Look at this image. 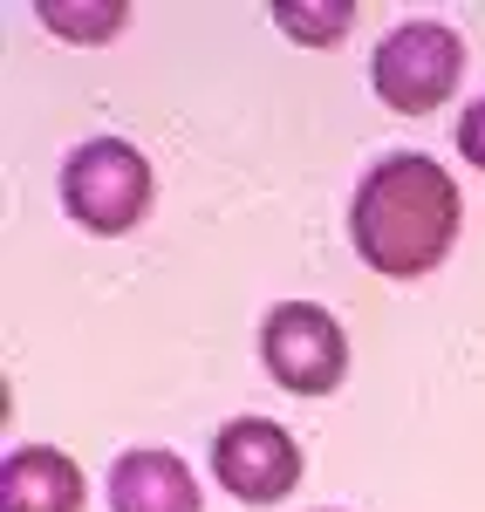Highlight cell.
Returning a JSON list of instances; mask_svg holds the SVG:
<instances>
[{
  "instance_id": "obj_9",
  "label": "cell",
  "mask_w": 485,
  "mask_h": 512,
  "mask_svg": "<svg viewBox=\"0 0 485 512\" xmlns=\"http://www.w3.org/2000/svg\"><path fill=\"white\" fill-rule=\"evenodd\" d=\"M41 21L69 41H103L130 21V7H55V0H41Z\"/></svg>"
},
{
  "instance_id": "obj_2",
  "label": "cell",
  "mask_w": 485,
  "mask_h": 512,
  "mask_svg": "<svg viewBox=\"0 0 485 512\" xmlns=\"http://www.w3.org/2000/svg\"><path fill=\"white\" fill-rule=\"evenodd\" d=\"M465 69V48L445 21H404L376 41V62H369V82L376 96L397 110V117H431L451 96V82Z\"/></svg>"
},
{
  "instance_id": "obj_4",
  "label": "cell",
  "mask_w": 485,
  "mask_h": 512,
  "mask_svg": "<svg viewBox=\"0 0 485 512\" xmlns=\"http://www.w3.org/2000/svg\"><path fill=\"white\" fill-rule=\"evenodd\" d=\"M260 355H267V376L294 396H328L342 376H349V342L328 308H308V301H281L267 328H260Z\"/></svg>"
},
{
  "instance_id": "obj_1",
  "label": "cell",
  "mask_w": 485,
  "mask_h": 512,
  "mask_svg": "<svg viewBox=\"0 0 485 512\" xmlns=\"http://www.w3.org/2000/svg\"><path fill=\"white\" fill-rule=\"evenodd\" d=\"M349 239L376 274L410 280L431 274L458 239V185L438 158L424 151H397L356 185L349 205Z\"/></svg>"
},
{
  "instance_id": "obj_3",
  "label": "cell",
  "mask_w": 485,
  "mask_h": 512,
  "mask_svg": "<svg viewBox=\"0 0 485 512\" xmlns=\"http://www.w3.org/2000/svg\"><path fill=\"white\" fill-rule=\"evenodd\" d=\"M62 205L89 233H130L151 212V164L123 137H89L76 158L62 164Z\"/></svg>"
},
{
  "instance_id": "obj_5",
  "label": "cell",
  "mask_w": 485,
  "mask_h": 512,
  "mask_svg": "<svg viewBox=\"0 0 485 512\" xmlns=\"http://www.w3.org/2000/svg\"><path fill=\"white\" fill-rule=\"evenodd\" d=\"M212 472L240 506H274V499H287L301 485V451H294V437L281 424L240 417V424H226L212 437Z\"/></svg>"
},
{
  "instance_id": "obj_8",
  "label": "cell",
  "mask_w": 485,
  "mask_h": 512,
  "mask_svg": "<svg viewBox=\"0 0 485 512\" xmlns=\"http://www.w3.org/2000/svg\"><path fill=\"white\" fill-rule=\"evenodd\" d=\"M274 21H281L294 41H335V35H349V21H356V7L349 0H322V7H308V0H274Z\"/></svg>"
},
{
  "instance_id": "obj_7",
  "label": "cell",
  "mask_w": 485,
  "mask_h": 512,
  "mask_svg": "<svg viewBox=\"0 0 485 512\" xmlns=\"http://www.w3.org/2000/svg\"><path fill=\"white\" fill-rule=\"evenodd\" d=\"M110 512H199V478L171 451H123L110 465Z\"/></svg>"
},
{
  "instance_id": "obj_10",
  "label": "cell",
  "mask_w": 485,
  "mask_h": 512,
  "mask_svg": "<svg viewBox=\"0 0 485 512\" xmlns=\"http://www.w3.org/2000/svg\"><path fill=\"white\" fill-rule=\"evenodd\" d=\"M458 158L485 171V96H479V103H465V117H458Z\"/></svg>"
},
{
  "instance_id": "obj_6",
  "label": "cell",
  "mask_w": 485,
  "mask_h": 512,
  "mask_svg": "<svg viewBox=\"0 0 485 512\" xmlns=\"http://www.w3.org/2000/svg\"><path fill=\"white\" fill-rule=\"evenodd\" d=\"M0 512H82V472L48 444H21L0 458Z\"/></svg>"
}]
</instances>
